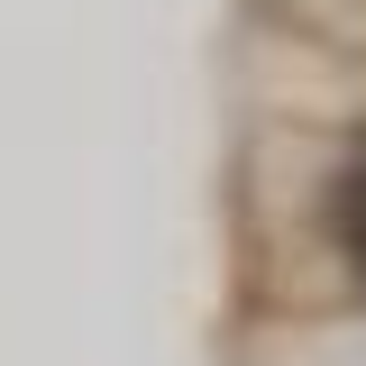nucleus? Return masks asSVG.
I'll use <instances>...</instances> for the list:
<instances>
[{"label":"nucleus","instance_id":"2","mask_svg":"<svg viewBox=\"0 0 366 366\" xmlns=\"http://www.w3.org/2000/svg\"><path fill=\"white\" fill-rule=\"evenodd\" d=\"M229 366H366V302H320V312H238Z\"/></svg>","mask_w":366,"mask_h":366},{"label":"nucleus","instance_id":"1","mask_svg":"<svg viewBox=\"0 0 366 366\" xmlns=\"http://www.w3.org/2000/svg\"><path fill=\"white\" fill-rule=\"evenodd\" d=\"M238 312L366 302V119L274 129L238 119Z\"/></svg>","mask_w":366,"mask_h":366}]
</instances>
